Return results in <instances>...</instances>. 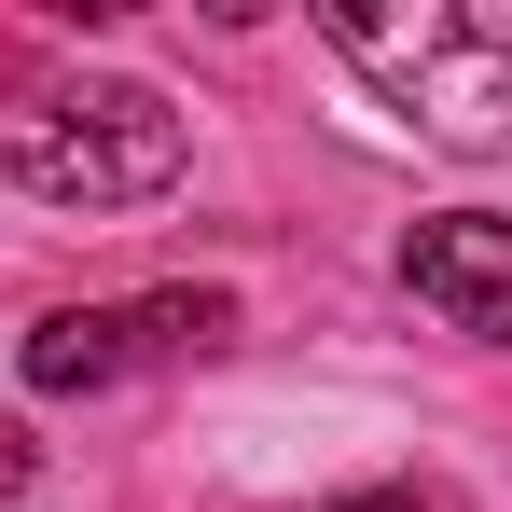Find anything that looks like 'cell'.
Returning <instances> with one entry per match:
<instances>
[{
  "instance_id": "cell-5",
  "label": "cell",
  "mask_w": 512,
  "mask_h": 512,
  "mask_svg": "<svg viewBox=\"0 0 512 512\" xmlns=\"http://www.w3.org/2000/svg\"><path fill=\"white\" fill-rule=\"evenodd\" d=\"M0 485H28V429H0Z\"/></svg>"
},
{
  "instance_id": "cell-3",
  "label": "cell",
  "mask_w": 512,
  "mask_h": 512,
  "mask_svg": "<svg viewBox=\"0 0 512 512\" xmlns=\"http://www.w3.org/2000/svg\"><path fill=\"white\" fill-rule=\"evenodd\" d=\"M402 277H416V305H443L457 333L512 346V222L499 208H443L402 236Z\"/></svg>"
},
{
  "instance_id": "cell-4",
  "label": "cell",
  "mask_w": 512,
  "mask_h": 512,
  "mask_svg": "<svg viewBox=\"0 0 512 512\" xmlns=\"http://www.w3.org/2000/svg\"><path fill=\"white\" fill-rule=\"evenodd\" d=\"M139 346H125V319H42L28 333V388H111Z\"/></svg>"
},
{
  "instance_id": "cell-1",
  "label": "cell",
  "mask_w": 512,
  "mask_h": 512,
  "mask_svg": "<svg viewBox=\"0 0 512 512\" xmlns=\"http://www.w3.org/2000/svg\"><path fill=\"white\" fill-rule=\"evenodd\" d=\"M0 180L42 194V208H139L180 180V111L139 84L28 97V111H0Z\"/></svg>"
},
{
  "instance_id": "cell-2",
  "label": "cell",
  "mask_w": 512,
  "mask_h": 512,
  "mask_svg": "<svg viewBox=\"0 0 512 512\" xmlns=\"http://www.w3.org/2000/svg\"><path fill=\"white\" fill-rule=\"evenodd\" d=\"M319 28H333V56H360L416 111L443 153H499L512 139V28L443 14V0H416V14H319Z\"/></svg>"
}]
</instances>
